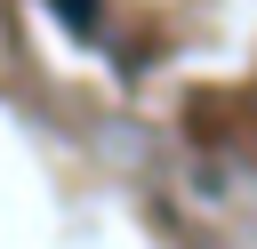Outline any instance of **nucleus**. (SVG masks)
Returning a JSON list of instances; mask_svg holds the SVG:
<instances>
[{
    "instance_id": "f257e3e1",
    "label": "nucleus",
    "mask_w": 257,
    "mask_h": 249,
    "mask_svg": "<svg viewBox=\"0 0 257 249\" xmlns=\"http://www.w3.org/2000/svg\"><path fill=\"white\" fill-rule=\"evenodd\" d=\"M48 8H56L72 32H96V0H48Z\"/></svg>"
}]
</instances>
